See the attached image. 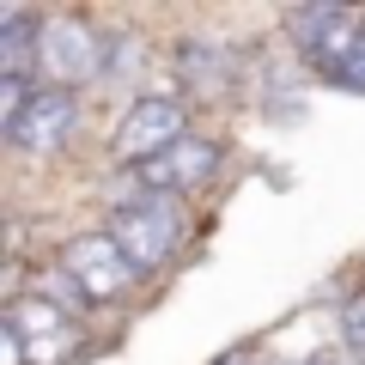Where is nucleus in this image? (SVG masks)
I'll use <instances>...</instances> for the list:
<instances>
[{"label":"nucleus","instance_id":"nucleus-11","mask_svg":"<svg viewBox=\"0 0 365 365\" xmlns=\"http://www.w3.org/2000/svg\"><path fill=\"white\" fill-rule=\"evenodd\" d=\"M341 341H347V353L365 365V292H353L347 311H341Z\"/></svg>","mask_w":365,"mask_h":365},{"label":"nucleus","instance_id":"nucleus-2","mask_svg":"<svg viewBox=\"0 0 365 365\" xmlns=\"http://www.w3.org/2000/svg\"><path fill=\"white\" fill-rule=\"evenodd\" d=\"M104 49H110V43L98 37L86 19H73V13L43 19V49H37L43 86L73 91V86H86V79H98V73H104Z\"/></svg>","mask_w":365,"mask_h":365},{"label":"nucleus","instance_id":"nucleus-8","mask_svg":"<svg viewBox=\"0 0 365 365\" xmlns=\"http://www.w3.org/2000/svg\"><path fill=\"white\" fill-rule=\"evenodd\" d=\"M73 134V91H55V86H37V98H31V110L6 128V140L19 146L25 158H49L61 153V140Z\"/></svg>","mask_w":365,"mask_h":365},{"label":"nucleus","instance_id":"nucleus-9","mask_svg":"<svg viewBox=\"0 0 365 365\" xmlns=\"http://www.w3.org/2000/svg\"><path fill=\"white\" fill-rule=\"evenodd\" d=\"M37 49H43V19L25 6L0 13V79H37Z\"/></svg>","mask_w":365,"mask_h":365},{"label":"nucleus","instance_id":"nucleus-3","mask_svg":"<svg viewBox=\"0 0 365 365\" xmlns=\"http://www.w3.org/2000/svg\"><path fill=\"white\" fill-rule=\"evenodd\" d=\"M359 13H347V6H299L292 13V43H299V55L317 67L323 79H347L353 67V49H359Z\"/></svg>","mask_w":365,"mask_h":365},{"label":"nucleus","instance_id":"nucleus-14","mask_svg":"<svg viewBox=\"0 0 365 365\" xmlns=\"http://www.w3.org/2000/svg\"><path fill=\"white\" fill-rule=\"evenodd\" d=\"M213 365H250V359H244V353H225V359H213Z\"/></svg>","mask_w":365,"mask_h":365},{"label":"nucleus","instance_id":"nucleus-4","mask_svg":"<svg viewBox=\"0 0 365 365\" xmlns=\"http://www.w3.org/2000/svg\"><path fill=\"white\" fill-rule=\"evenodd\" d=\"M61 268L79 280V292H86L91 304H116V299H128V287H134V262L122 256V244L110 232L67 237L61 244Z\"/></svg>","mask_w":365,"mask_h":365},{"label":"nucleus","instance_id":"nucleus-1","mask_svg":"<svg viewBox=\"0 0 365 365\" xmlns=\"http://www.w3.org/2000/svg\"><path fill=\"white\" fill-rule=\"evenodd\" d=\"M110 237H116L122 256L134 262V274H153V268H165V262L177 256L182 213H177V201H165V195H134V201H122V207L110 213Z\"/></svg>","mask_w":365,"mask_h":365},{"label":"nucleus","instance_id":"nucleus-5","mask_svg":"<svg viewBox=\"0 0 365 365\" xmlns=\"http://www.w3.org/2000/svg\"><path fill=\"white\" fill-rule=\"evenodd\" d=\"M177 140H189V110L177 98H134L128 116L116 122V158L122 165H153L158 153H170Z\"/></svg>","mask_w":365,"mask_h":365},{"label":"nucleus","instance_id":"nucleus-12","mask_svg":"<svg viewBox=\"0 0 365 365\" xmlns=\"http://www.w3.org/2000/svg\"><path fill=\"white\" fill-rule=\"evenodd\" d=\"M0 365H31V353H25V335H19L13 323H0Z\"/></svg>","mask_w":365,"mask_h":365},{"label":"nucleus","instance_id":"nucleus-6","mask_svg":"<svg viewBox=\"0 0 365 365\" xmlns=\"http://www.w3.org/2000/svg\"><path fill=\"white\" fill-rule=\"evenodd\" d=\"M220 170V140H207V134H189V140H177L170 153H158L153 165L134 170V182H140V195H195V189H207V177Z\"/></svg>","mask_w":365,"mask_h":365},{"label":"nucleus","instance_id":"nucleus-10","mask_svg":"<svg viewBox=\"0 0 365 365\" xmlns=\"http://www.w3.org/2000/svg\"><path fill=\"white\" fill-rule=\"evenodd\" d=\"M177 67H182V79H189L201 98H225V91H232V73H237L232 49H220V43H207V37H182Z\"/></svg>","mask_w":365,"mask_h":365},{"label":"nucleus","instance_id":"nucleus-7","mask_svg":"<svg viewBox=\"0 0 365 365\" xmlns=\"http://www.w3.org/2000/svg\"><path fill=\"white\" fill-rule=\"evenodd\" d=\"M6 323L25 335L31 365H55V359H67V353H73V317H67L61 304H49L43 292H25V299H13Z\"/></svg>","mask_w":365,"mask_h":365},{"label":"nucleus","instance_id":"nucleus-13","mask_svg":"<svg viewBox=\"0 0 365 365\" xmlns=\"http://www.w3.org/2000/svg\"><path fill=\"white\" fill-rule=\"evenodd\" d=\"M341 86L365 91V25H359V49H353V67H347V79H341Z\"/></svg>","mask_w":365,"mask_h":365}]
</instances>
